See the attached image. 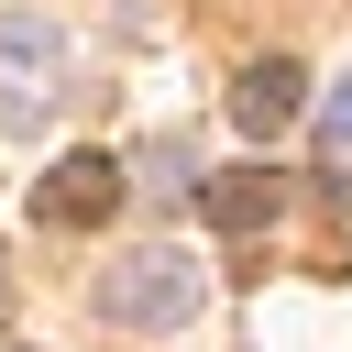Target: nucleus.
Masks as SVG:
<instances>
[{
	"mask_svg": "<svg viewBox=\"0 0 352 352\" xmlns=\"http://www.w3.org/2000/svg\"><path fill=\"white\" fill-rule=\"evenodd\" d=\"M99 308H110V319H132V330H176V319L198 308V275H187L176 253H132V264H110Z\"/></svg>",
	"mask_w": 352,
	"mask_h": 352,
	"instance_id": "obj_1",
	"label": "nucleus"
},
{
	"mask_svg": "<svg viewBox=\"0 0 352 352\" xmlns=\"http://www.w3.org/2000/svg\"><path fill=\"white\" fill-rule=\"evenodd\" d=\"M110 209H121V165H110V154H66V165L33 187V220H44V231H88V220H110Z\"/></svg>",
	"mask_w": 352,
	"mask_h": 352,
	"instance_id": "obj_2",
	"label": "nucleus"
},
{
	"mask_svg": "<svg viewBox=\"0 0 352 352\" xmlns=\"http://www.w3.org/2000/svg\"><path fill=\"white\" fill-rule=\"evenodd\" d=\"M55 66H66V44H55V22H0V77H11V121H33L44 99H55Z\"/></svg>",
	"mask_w": 352,
	"mask_h": 352,
	"instance_id": "obj_3",
	"label": "nucleus"
},
{
	"mask_svg": "<svg viewBox=\"0 0 352 352\" xmlns=\"http://www.w3.org/2000/svg\"><path fill=\"white\" fill-rule=\"evenodd\" d=\"M297 99H308V66H297V55H264V66H242V88H231V121H242L253 143H275V132L297 121Z\"/></svg>",
	"mask_w": 352,
	"mask_h": 352,
	"instance_id": "obj_4",
	"label": "nucleus"
},
{
	"mask_svg": "<svg viewBox=\"0 0 352 352\" xmlns=\"http://www.w3.org/2000/svg\"><path fill=\"white\" fill-rule=\"evenodd\" d=\"M198 209H209L220 231H264V220H275V176H264V165H231V176L198 187Z\"/></svg>",
	"mask_w": 352,
	"mask_h": 352,
	"instance_id": "obj_5",
	"label": "nucleus"
},
{
	"mask_svg": "<svg viewBox=\"0 0 352 352\" xmlns=\"http://www.w3.org/2000/svg\"><path fill=\"white\" fill-rule=\"evenodd\" d=\"M319 143H330V165H341V176H352V77H341V88H330V110H319Z\"/></svg>",
	"mask_w": 352,
	"mask_h": 352,
	"instance_id": "obj_6",
	"label": "nucleus"
},
{
	"mask_svg": "<svg viewBox=\"0 0 352 352\" xmlns=\"http://www.w3.org/2000/svg\"><path fill=\"white\" fill-rule=\"evenodd\" d=\"M0 297H11V275H0Z\"/></svg>",
	"mask_w": 352,
	"mask_h": 352,
	"instance_id": "obj_7",
	"label": "nucleus"
}]
</instances>
